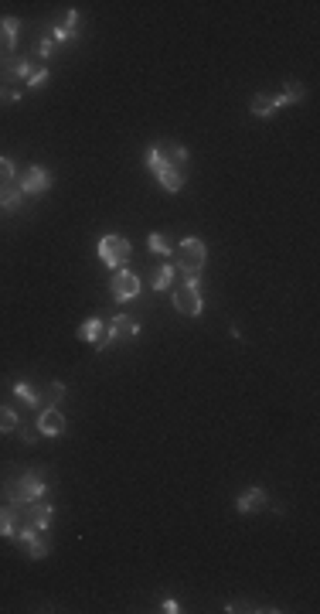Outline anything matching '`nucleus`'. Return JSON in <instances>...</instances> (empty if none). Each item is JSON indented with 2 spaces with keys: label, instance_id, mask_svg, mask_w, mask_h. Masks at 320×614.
<instances>
[{
  "label": "nucleus",
  "instance_id": "nucleus-3",
  "mask_svg": "<svg viewBox=\"0 0 320 614\" xmlns=\"http://www.w3.org/2000/svg\"><path fill=\"white\" fill-rule=\"evenodd\" d=\"M143 161H147V167L154 171V178H157L160 185H163V191H181V188H184V174H181V171H174L170 164L160 157V147H157V144H154V147H147Z\"/></svg>",
  "mask_w": 320,
  "mask_h": 614
},
{
  "label": "nucleus",
  "instance_id": "nucleus-27",
  "mask_svg": "<svg viewBox=\"0 0 320 614\" xmlns=\"http://www.w3.org/2000/svg\"><path fill=\"white\" fill-rule=\"evenodd\" d=\"M21 99V89L17 85H7V82H0V106H14Z\"/></svg>",
  "mask_w": 320,
  "mask_h": 614
},
{
  "label": "nucleus",
  "instance_id": "nucleus-22",
  "mask_svg": "<svg viewBox=\"0 0 320 614\" xmlns=\"http://www.w3.org/2000/svg\"><path fill=\"white\" fill-rule=\"evenodd\" d=\"M62 35H65L69 41L82 35V14L79 10H65V14H62Z\"/></svg>",
  "mask_w": 320,
  "mask_h": 614
},
{
  "label": "nucleus",
  "instance_id": "nucleus-20",
  "mask_svg": "<svg viewBox=\"0 0 320 614\" xmlns=\"http://www.w3.org/2000/svg\"><path fill=\"white\" fill-rule=\"evenodd\" d=\"M249 113H252V117H259V120L273 117V113H276V110H273V96H266V92L252 96V103H249Z\"/></svg>",
  "mask_w": 320,
  "mask_h": 614
},
{
  "label": "nucleus",
  "instance_id": "nucleus-18",
  "mask_svg": "<svg viewBox=\"0 0 320 614\" xmlns=\"http://www.w3.org/2000/svg\"><path fill=\"white\" fill-rule=\"evenodd\" d=\"M303 99V85L300 82H290L286 89H283L280 96H273V110H283V106H290V103H300Z\"/></svg>",
  "mask_w": 320,
  "mask_h": 614
},
{
  "label": "nucleus",
  "instance_id": "nucleus-29",
  "mask_svg": "<svg viewBox=\"0 0 320 614\" xmlns=\"http://www.w3.org/2000/svg\"><path fill=\"white\" fill-rule=\"evenodd\" d=\"M44 79H48V65H38V69H35V76L28 79V89H38Z\"/></svg>",
  "mask_w": 320,
  "mask_h": 614
},
{
  "label": "nucleus",
  "instance_id": "nucleus-4",
  "mask_svg": "<svg viewBox=\"0 0 320 614\" xmlns=\"http://www.w3.org/2000/svg\"><path fill=\"white\" fill-rule=\"evenodd\" d=\"M174 307H177V314H184V318H201V311H204V300H201V277H191L184 287L174 290Z\"/></svg>",
  "mask_w": 320,
  "mask_h": 614
},
{
  "label": "nucleus",
  "instance_id": "nucleus-7",
  "mask_svg": "<svg viewBox=\"0 0 320 614\" xmlns=\"http://www.w3.org/2000/svg\"><path fill=\"white\" fill-rule=\"evenodd\" d=\"M35 62L31 58H21V55H10V58H0V82H7V85H28V79L35 76Z\"/></svg>",
  "mask_w": 320,
  "mask_h": 614
},
{
  "label": "nucleus",
  "instance_id": "nucleus-17",
  "mask_svg": "<svg viewBox=\"0 0 320 614\" xmlns=\"http://www.w3.org/2000/svg\"><path fill=\"white\" fill-rule=\"evenodd\" d=\"M170 284H174V263L163 259L157 270H154V277H150V287L160 293V290H170Z\"/></svg>",
  "mask_w": 320,
  "mask_h": 614
},
{
  "label": "nucleus",
  "instance_id": "nucleus-9",
  "mask_svg": "<svg viewBox=\"0 0 320 614\" xmlns=\"http://www.w3.org/2000/svg\"><path fill=\"white\" fill-rule=\"evenodd\" d=\"M51 515H55V509L48 505V502H28L24 505V522L31 526V529H38V532H48V522H51Z\"/></svg>",
  "mask_w": 320,
  "mask_h": 614
},
{
  "label": "nucleus",
  "instance_id": "nucleus-1",
  "mask_svg": "<svg viewBox=\"0 0 320 614\" xmlns=\"http://www.w3.org/2000/svg\"><path fill=\"white\" fill-rule=\"evenodd\" d=\"M3 495L10 498V505H28V502H38L48 495V478L41 475V471H24L21 478H10L7 485H3Z\"/></svg>",
  "mask_w": 320,
  "mask_h": 614
},
{
  "label": "nucleus",
  "instance_id": "nucleus-26",
  "mask_svg": "<svg viewBox=\"0 0 320 614\" xmlns=\"http://www.w3.org/2000/svg\"><path fill=\"white\" fill-rule=\"evenodd\" d=\"M147 246H150V253H154V256H160V259H167V256H170V243H167L160 232H154V236L147 239Z\"/></svg>",
  "mask_w": 320,
  "mask_h": 614
},
{
  "label": "nucleus",
  "instance_id": "nucleus-10",
  "mask_svg": "<svg viewBox=\"0 0 320 614\" xmlns=\"http://www.w3.org/2000/svg\"><path fill=\"white\" fill-rule=\"evenodd\" d=\"M65 416H62V409L58 407H48V409H41V416H38V434H44V437H62L65 434Z\"/></svg>",
  "mask_w": 320,
  "mask_h": 614
},
{
  "label": "nucleus",
  "instance_id": "nucleus-19",
  "mask_svg": "<svg viewBox=\"0 0 320 614\" xmlns=\"http://www.w3.org/2000/svg\"><path fill=\"white\" fill-rule=\"evenodd\" d=\"M103 334H106V321H103V318H89V321L79 327V338H85L89 345H99Z\"/></svg>",
  "mask_w": 320,
  "mask_h": 614
},
{
  "label": "nucleus",
  "instance_id": "nucleus-21",
  "mask_svg": "<svg viewBox=\"0 0 320 614\" xmlns=\"http://www.w3.org/2000/svg\"><path fill=\"white\" fill-rule=\"evenodd\" d=\"M14 396H17L21 403H28V407H38L41 409V393L31 386V382H24V379H21V382H14Z\"/></svg>",
  "mask_w": 320,
  "mask_h": 614
},
{
  "label": "nucleus",
  "instance_id": "nucleus-24",
  "mask_svg": "<svg viewBox=\"0 0 320 614\" xmlns=\"http://www.w3.org/2000/svg\"><path fill=\"white\" fill-rule=\"evenodd\" d=\"M17 427H21V416H17V409L0 407V434H14Z\"/></svg>",
  "mask_w": 320,
  "mask_h": 614
},
{
  "label": "nucleus",
  "instance_id": "nucleus-12",
  "mask_svg": "<svg viewBox=\"0 0 320 614\" xmlns=\"http://www.w3.org/2000/svg\"><path fill=\"white\" fill-rule=\"evenodd\" d=\"M24 526V509L21 505H0V536L14 539V532Z\"/></svg>",
  "mask_w": 320,
  "mask_h": 614
},
{
  "label": "nucleus",
  "instance_id": "nucleus-8",
  "mask_svg": "<svg viewBox=\"0 0 320 614\" xmlns=\"http://www.w3.org/2000/svg\"><path fill=\"white\" fill-rule=\"evenodd\" d=\"M109 293H113V300H133V297H140V280H136V273H130L126 266L116 270V277L109 280Z\"/></svg>",
  "mask_w": 320,
  "mask_h": 614
},
{
  "label": "nucleus",
  "instance_id": "nucleus-16",
  "mask_svg": "<svg viewBox=\"0 0 320 614\" xmlns=\"http://www.w3.org/2000/svg\"><path fill=\"white\" fill-rule=\"evenodd\" d=\"M181 256H184V259H191V263H198V266H204L208 249H204V243H201L198 236H188V239L181 243Z\"/></svg>",
  "mask_w": 320,
  "mask_h": 614
},
{
  "label": "nucleus",
  "instance_id": "nucleus-13",
  "mask_svg": "<svg viewBox=\"0 0 320 614\" xmlns=\"http://www.w3.org/2000/svg\"><path fill=\"white\" fill-rule=\"evenodd\" d=\"M28 202V195L17 188V185H0V215H14L21 212Z\"/></svg>",
  "mask_w": 320,
  "mask_h": 614
},
{
  "label": "nucleus",
  "instance_id": "nucleus-11",
  "mask_svg": "<svg viewBox=\"0 0 320 614\" xmlns=\"http://www.w3.org/2000/svg\"><path fill=\"white\" fill-rule=\"evenodd\" d=\"M235 509H239L242 515H245V512H263V509H269V491L259 488V485H256V488H245L239 495V502H235Z\"/></svg>",
  "mask_w": 320,
  "mask_h": 614
},
{
  "label": "nucleus",
  "instance_id": "nucleus-15",
  "mask_svg": "<svg viewBox=\"0 0 320 614\" xmlns=\"http://www.w3.org/2000/svg\"><path fill=\"white\" fill-rule=\"evenodd\" d=\"M17 31H21V17H0V38L7 51L17 48Z\"/></svg>",
  "mask_w": 320,
  "mask_h": 614
},
{
  "label": "nucleus",
  "instance_id": "nucleus-28",
  "mask_svg": "<svg viewBox=\"0 0 320 614\" xmlns=\"http://www.w3.org/2000/svg\"><path fill=\"white\" fill-rule=\"evenodd\" d=\"M35 55H38V58H51V55H55V41H51V38H41L38 48H35Z\"/></svg>",
  "mask_w": 320,
  "mask_h": 614
},
{
  "label": "nucleus",
  "instance_id": "nucleus-6",
  "mask_svg": "<svg viewBox=\"0 0 320 614\" xmlns=\"http://www.w3.org/2000/svg\"><path fill=\"white\" fill-rule=\"evenodd\" d=\"M51 185H55V178H51V171L41 167V164H28V167L17 174V188H21L24 195H44Z\"/></svg>",
  "mask_w": 320,
  "mask_h": 614
},
{
  "label": "nucleus",
  "instance_id": "nucleus-30",
  "mask_svg": "<svg viewBox=\"0 0 320 614\" xmlns=\"http://www.w3.org/2000/svg\"><path fill=\"white\" fill-rule=\"evenodd\" d=\"M160 611H167V614H177V611H181V604H177V601H163V604H160Z\"/></svg>",
  "mask_w": 320,
  "mask_h": 614
},
{
  "label": "nucleus",
  "instance_id": "nucleus-25",
  "mask_svg": "<svg viewBox=\"0 0 320 614\" xmlns=\"http://www.w3.org/2000/svg\"><path fill=\"white\" fill-rule=\"evenodd\" d=\"M0 185H17V164L10 157H0Z\"/></svg>",
  "mask_w": 320,
  "mask_h": 614
},
{
  "label": "nucleus",
  "instance_id": "nucleus-14",
  "mask_svg": "<svg viewBox=\"0 0 320 614\" xmlns=\"http://www.w3.org/2000/svg\"><path fill=\"white\" fill-rule=\"evenodd\" d=\"M157 147H160V157L170 164L174 171H181V174H184V167H188V161H191V154H188L181 144H174V140H167V144H157Z\"/></svg>",
  "mask_w": 320,
  "mask_h": 614
},
{
  "label": "nucleus",
  "instance_id": "nucleus-23",
  "mask_svg": "<svg viewBox=\"0 0 320 614\" xmlns=\"http://www.w3.org/2000/svg\"><path fill=\"white\" fill-rule=\"evenodd\" d=\"M62 396H65V386H62V382H51V386L41 393V409L58 407V403H62Z\"/></svg>",
  "mask_w": 320,
  "mask_h": 614
},
{
  "label": "nucleus",
  "instance_id": "nucleus-5",
  "mask_svg": "<svg viewBox=\"0 0 320 614\" xmlns=\"http://www.w3.org/2000/svg\"><path fill=\"white\" fill-rule=\"evenodd\" d=\"M130 253H133V246H130V239H123V236H103V239H99V259H103L109 270H123V266L130 263Z\"/></svg>",
  "mask_w": 320,
  "mask_h": 614
},
{
  "label": "nucleus",
  "instance_id": "nucleus-2",
  "mask_svg": "<svg viewBox=\"0 0 320 614\" xmlns=\"http://www.w3.org/2000/svg\"><path fill=\"white\" fill-rule=\"evenodd\" d=\"M140 338V325H136V318H130V314H116L109 325H106V334L99 338V352H106V348H116L123 341H136Z\"/></svg>",
  "mask_w": 320,
  "mask_h": 614
}]
</instances>
